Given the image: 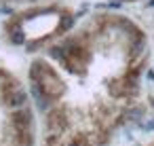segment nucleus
Listing matches in <instances>:
<instances>
[{
    "instance_id": "nucleus-1",
    "label": "nucleus",
    "mask_w": 154,
    "mask_h": 146,
    "mask_svg": "<svg viewBox=\"0 0 154 146\" xmlns=\"http://www.w3.org/2000/svg\"><path fill=\"white\" fill-rule=\"evenodd\" d=\"M5 102L9 108H23L28 104V93L19 87H11V89H5Z\"/></svg>"
},
{
    "instance_id": "nucleus-2",
    "label": "nucleus",
    "mask_w": 154,
    "mask_h": 146,
    "mask_svg": "<svg viewBox=\"0 0 154 146\" xmlns=\"http://www.w3.org/2000/svg\"><path fill=\"white\" fill-rule=\"evenodd\" d=\"M47 121H49V129L55 131V133H59V131H63L66 125H68V114H66L63 108H51Z\"/></svg>"
},
{
    "instance_id": "nucleus-3",
    "label": "nucleus",
    "mask_w": 154,
    "mask_h": 146,
    "mask_svg": "<svg viewBox=\"0 0 154 146\" xmlns=\"http://www.w3.org/2000/svg\"><path fill=\"white\" fill-rule=\"evenodd\" d=\"M13 125H15V129H32V112L26 106L23 108H15Z\"/></svg>"
},
{
    "instance_id": "nucleus-4",
    "label": "nucleus",
    "mask_w": 154,
    "mask_h": 146,
    "mask_svg": "<svg viewBox=\"0 0 154 146\" xmlns=\"http://www.w3.org/2000/svg\"><path fill=\"white\" fill-rule=\"evenodd\" d=\"M15 144L17 146H32L34 140H32V129H17L15 133Z\"/></svg>"
},
{
    "instance_id": "nucleus-5",
    "label": "nucleus",
    "mask_w": 154,
    "mask_h": 146,
    "mask_svg": "<svg viewBox=\"0 0 154 146\" xmlns=\"http://www.w3.org/2000/svg\"><path fill=\"white\" fill-rule=\"evenodd\" d=\"M68 146H85V144H82V138H76V140H72Z\"/></svg>"
}]
</instances>
